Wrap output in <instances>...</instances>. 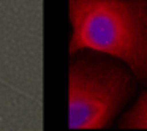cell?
Listing matches in <instances>:
<instances>
[{"mask_svg":"<svg viewBox=\"0 0 147 131\" xmlns=\"http://www.w3.org/2000/svg\"><path fill=\"white\" fill-rule=\"evenodd\" d=\"M70 54L95 51L123 62L147 84V0H68Z\"/></svg>","mask_w":147,"mask_h":131,"instance_id":"6da1fadb","label":"cell"},{"mask_svg":"<svg viewBox=\"0 0 147 131\" xmlns=\"http://www.w3.org/2000/svg\"><path fill=\"white\" fill-rule=\"evenodd\" d=\"M122 130H147V90L138 96L136 103L119 120Z\"/></svg>","mask_w":147,"mask_h":131,"instance_id":"3957f363","label":"cell"},{"mask_svg":"<svg viewBox=\"0 0 147 131\" xmlns=\"http://www.w3.org/2000/svg\"><path fill=\"white\" fill-rule=\"evenodd\" d=\"M133 71L114 57L95 51L71 54L68 65V126L105 130L112 126L138 90Z\"/></svg>","mask_w":147,"mask_h":131,"instance_id":"7a4b0ae2","label":"cell"}]
</instances>
